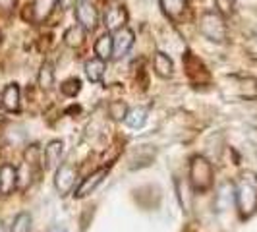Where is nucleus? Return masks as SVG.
Masks as SVG:
<instances>
[{
  "label": "nucleus",
  "instance_id": "obj_19",
  "mask_svg": "<svg viewBox=\"0 0 257 232\" xmlns=\"http://www.w3.org/2000/svg\"><path fill=\"white\" fill-rule=\"evenodd\" d=\"M85 39V29L81 26H72L64 33V41L68 47H79Z\"/></svg>",
  "mask_w": 257,
  "mask_h": 232
},
{
  "label": "nucleus",
  "instance_id": "obj_15",
  "mask_svg": "<svg viewBox=\"0 0 257 232\" xmlns=\"http://www.w3.org/2000/svg\"><path fill=\"white\" fill-rule=\"evenodd\" d=\"M161 6L172 20H178L186 12V0H161Z\"/></svg>",
  "mask_w": 257,
  "mask_h": 232
},
{
  "label": "nucleus",
  "instance_id": "obj_17",
  "mask_svg": "<svg viewBox=\"0 0 257 232\" xmlns=\"http://www.w3.org/2000/svg\"><path fill=\"white\" fill-rule=\"evenodd\" d=\"M95 52H97V56H99L101 60L112 56V37H110L108 33L97 39V43H95Z\"/></svg>",
  "mask_w": 257,
  "mask_h": 232
},
{
  "label": "nucleus",
  "instance_id": "obj_9",
  "mask_svg": "<svg viewBox=\"0 0 257 232\" xmlns=\"http://www.w3.org/2000/svg\"><path fill=\"white\" fill-rule=\"evenodd\" d=\"M56 2H58V0H35V2L31 4V20H33L35 24L45 22L52 14Z\"/></svg>",
  "mask_w": 257,
  "mask_h": 232
},
{
  "label": "nucleus",
  "instance_id": "obj_16",
  "mask_svg": "<svg viewBox=\"0 0 257 232\" xmlns=\"http://www.w3.org/2000/svg\"><path fill=\"white\" fill-rule=\"evenodd\" d=\"M145 120H147V108H142V106L132 108L126 114V118H124V122L128 124L130 128H142L145 124Z\"/></svg>",
  "mask_w": 257,
  "mask_h": 232
},
{
  "label": "nucleus",
  "instance_id": "obj_12",
  "mask_svg": "<svg viewBox=\"0 0 257 232\" xmlns=\"http://www.w3.org/2000/svg\"><path fill=\"white\" fill-rule=\"evenodd\" d=\"M104 70H106L104 60H101V58H93V60H89V62L85 64V76H87V79L93 81V83H99L104 76Z\"/></svg>",
  "mask_w": 257,
  "mask_h": 232
},
{
  "label": "nucleus",
  "instance_id": "obj_18",
  "mask_svg": "<svg viewBox=\"0 0 257 232\" xmlns=\"http://www.w3.org/2000/svg\"><path fill=\"white\" fill-rule=\"evenodd\" d=\"M52 85H54V70L49 62H45L41 66V72H39V87L49 91L52 89Z\"/></svg>",
  "mask_w": 257,
  "mask_h": 232
},
{
  "label": "nucleus",
  "instance_id": "obj_11",
  "mask_svg": "<svg viewBox=\"0 0 257 232\" xmlns=\"http://www.w3.org/2000/svg\"><path fill=\"white\" fill-rule=\"evenodd\" d=\"M2 106L10 112H18L20 110V87L16 83L6 85V89L2 91Z\"/></svg>",
  "mask_w": 257,
  "mask_h": 232
},
{
  "label": "nucleus",
  "instance_id": "obj_26",
  "mask_svg": "<svg viewBox=\"0 0 257 232\" xmlns=\"http://www.w3.org/2000/svg\"><path fill=\"white\" fill-rule=\"evenodd\" d=\"M178 190H180V201H182V207L186 209V211H190V192H188V186L186 184H178Z\"/></svg>",
  "mask_w": 257,
  "mask_h": 232
},
{
  "label": "nucleus",
  "instance_id": "obj_2",
  "mask_svg": "<svg viewBox=\"0 0 257 232\" xmlns=\"http://www.w3.org/2000/svg\"><path fill=\"white\" fill-rule=\"evenodd\" d=\"M190 182H192L193 190L197 192H205L213 184V167L205 157L195 155L190 165Z\"/></svg>",
  "mask_w": 257,
  "mask_h": 232
},
{
  "label": "nucleus",
  "instance_id": "obj_23",
  "mask_svg": "<svg viewBox=\"0 0 257 232\" xmlns=\"http://www.w3.org/2000/svg\"><path fill=\"white\" fill-rule=\"evenodd\" d=\"M79 89H81V83H79V79H76V77L64 81V85H62V93L68 95V97H76V93H79Z\"/></svg>",
  "mask_w": 257,
  "mask_h": 232
},
{
  "label": "nucleus",
  "instance_id": "obj_30",
  "mask_svg": "<svg viewBox=\"0 0 257 232\" xmlns=\"http://www.w3.org/2000/svg\"><path fill=\"white\" fill-rule=\"evenodd\" d=\"M0 232H6V230H4V224H2V220H0Z\"/></svg>",
  "mask_w": 257,
  "mask_h": 232
},
{
  "label": "nucleus",
  "instance_id": "obj_5",
  "mask_svg": "<svg viewBox=\"0 0 257 232\" xmlns=\"http://www.w3.org/2000/svg\"><path fill=\"white\" fill-rule=\"evenodd\" d=\"M76 18L83 29H95L97 26V10L91 0H79L76 4Z\"/></svg>",
  "mask_w": 257,
  "mask_h": 232
},
{
  "label": "nucleus",
  "instance_id": "obj_14",
  "mask_svg": "<svg viewBox=\"0 0 257 232\" xmlns=\"http://www.w3.org/2000/svg\"><path fill=\"white\" fill-rule=\"evenodd\" d=\"M153 66H155V72L161 77L172 76V60L168 58L165 52H157V54H155Z\"/></svg>",
  "mask_w": 257,
  "mask_h": 232
},
{
  "label": "nucleus",
  "instance_id": "obj_13",
  "mask_svg": "<svg viewBox=\"0 0 257 232\" xmlns=\"http://www.w3.org/2000/svg\"><path fill=\"white\" fill-rule=\"evenodd\" d=\"M62 151H64V143L54 140L51 142L47 147H45V161H47V167H54L60 163V157H62Z\"/></svg>",
  "mask_w": 257,
  "mask_h": 232
},
{
  "label": "nucleus",
  "instance_id": "obj_31",
  "mask_svg": "<svg viewBox=\"0 0 257 232\" xmlns=\"http://www.w3.org/2000/svg\"><path fill=\"white\" fill-rule=\"evenodd\" d=\"M0 122H2V106H0Z\"/></svg>",
  "mask_w": 257,
  "mask_h": 232
},
{
  "label": "nucleus",
  "instance_id": "obj_1",
  "mask_svg": "<svg viewBox=\"0 0 257 232\" xmlns=\"http://www.w3.org/2000/svg\"><path fill=\"white\" fill-rule=\"evenodd\" d=\"M234 199L240 215L247 219L257 211V176L255 174H244L234 190Z\"/></svg>",
  "mask_w": 257,
  "mask_h": 232
},
{
  "label": "nucleus",
  "instance_id": "obj_28",
  "mask_svg": "<svg viewBox=\"0 0 257 232\" xmlns=\"http://www.w3.org/2000/svg\"><path fill=\"white\" fill-rule=\"evenodd\" d=\"M58 2H60L62 8H70L72 4H76V0H58Z\"/></svg>",
  "mask_w": 257,
  "mask_h": 232
},
{
  "label": "nucleus",
  "instance_id": "obj_33",
  "mask_svg": "<svg viewBox=\"0 0 257 232\" xmlns=\"http://www.w3.org/2000/svg\"><path fill=\"white\" fill-rule=\"evenodd\" d=\"M77 2H79V0H77Z\"/></svg>",
  "mask_w": 257,
  "mask_h": 232
},
{
  "label": "nucleus",
  "instance_id": "obj_7",
  "mask_svg": "<svg viewBox=\"0 0 257 232\" xmlns=\"http://www.w3.org/2000/svg\"><path fill=\"white\" fill-rule=\"evenodd\" d=\"M18 186V168L12 165H2L0 167V193L10 195Z\"/></svg>",
  "mask_w": 257,
  "mask_h": 232
},
{
  "label": "nucleus",
  "instance_id": "obj_10",
  "mask_svg": "<svg viewBox=\"0 0 257 232\" xmlns=\"http://www.w3.org/2000/svg\"><path fill=\"white\" fill-rule=\"evenodd\" d=\"M106 172H108L106 168H101V170H97V172L89 174L85 180L79 184V188L76 190L74 195H76V197H85L87 193H91L97 186H99V184H101V182H103V178L106 176Z\"/></svg>",
  "mask_w": 257,
  "mask_h": 232
},
{
  "label": "nucleus",
  "instance_id": "obj_22",
  "mask_svg": "<svg viewBox=\"0 0 257 232\" xmlns=\"http://www.w3.org/2000/svg\"><path fill=\"white\" fill-rule=\"evenodd\" d=\"M230 201H232V186L224 184V186L220 188L219 195H217V205H219L220 209H224Z\"/></svg>",
  "mask_w": 257,
  "mask_h": 232
},
{
  "label": "nucleus",
  "instance_id": "obj_32",
  "mask_svg": "<svg viewBox=\"0 0 257 232\" xmlns=\"http://www.w3.org/2000/svg\"><path fill=\"white\" fill-rule=\"evenodd\" d=\"M0 43H2V35H0Z\"/></svg>",
  "mask_w": 257,
  "mask_h": 232
},
{
  "label": "nucleus",
  "instance_id": "obj_6",
  "mask_svg": "<svg viewBox=\"0 0 257 232\" xmlns=\"http://www.w3.org/2000/svg\"><path fill=\"white\" fill-rule=\"evenodd\" d=\"M132 45H134V33L130 31L128 27L118 29L112 35V56L114 58H122L132 49Z\"/></svg>",
  "mask_w": 257,
  "mask_h": 232
},
{
  "label": "nucleus",
  "instance_id": "obj_20",
  "mask_svg": "<svg viewBox=\"0 0 257 232\" xmlns=\"http://www.w3.org/2000/svg\"><path fill=\"white\" fill-rule=\"evenodd\" d=\"M240 97L244 99H257V81L253 77H244L240 79V91H238Z\"/></svg>",
  "mask_w": 257,
  "mask_h": 232
},
{
  "label": "nucleus",
  "instance_id": "obj_25",
  "mask_svg": "<svg viewBox=\"0 0 257 232\" xmlns=\"http://www.w3.org/2000/svg\"><path fill=\"white\" fill-rule=\"evenodd\" d=\"M126 104L124 103H112L110 104V116L116 118V120H120V118H126Z\"/></svg>",
  "mask_w": 257,
  "mask_h": 232
},
{
  "label": "nucleus",
  "instance_id": "obj_21",
  "mask_svg": "<svg viewBox=\"0 0 257 232\" xmlns=\"http://www.w3.org/2000/svg\"><path fill=\"white\" fill-rule=\"evenodd\" d=\"M31 230V217L27 213H20L12 224V232H29Z\"/></svg>",
  "mask_w": 257,
  "mask_h": 232
},
{
  "label": "nucleus",
  "instance_id": "obj_24",
  "mask_svg": "<svg viewBox=\"0 0 257 232\" xmlns=\"http://www.w3.org/2000/svg\"><path fill=\"white\" fill-rule=\"evenodd\" d=\"M215 6L220 16H230L234 12V0H215Z\"/></svg>",
  "mask_w": 257,
  "mask_h": 232
},
{
  "label": "nucleus",
  "instance_id": "obj_3",
  "mask_svg": "<svg viewBox=\"0 0 257 232\" xmlns=\"http://www.w3.org/2000/svg\"><path fill=\"white\" fill-rule=\"evenodd\" d=\"M199 31L205 35L209 41L215 43H222L226 39V26L220 18V14L205 12L199 20Z\"/></svg>",
  "mask_w": 257,
  "mask_h": 232
},
{
  "label": "nucleus",
  "instance_id": "obj_8",
  "mask_svg": "<svg viewBox=\"0 0 257 232\" xmlns=\"http://www.w3.org/2000/svg\"><path fill=\"white\" fill-rule=\"evenodd\" d=\"M126 20H128V12L122 6H112L104 14V27L108 31H118V29L124 27Z\"/></svg>",
  "mask_w": 257,
  "mask_h": 232
},
{
  "label": "nucleus",
  "instance_id": "obj_4",
  "mask_svg": "<svg viewBox=\"0 0 257 232\" xmlns=\"http://www.w3.org/2000/svg\"><path fill=\"white\" fill-rule=\"evenodd\" d=\"M77 178V168L72 165H62V167L56 170V178H54V186L60 195H68V193L74 190Z\"/></svg>",
  "mask_w": 257,
  "mask_h": 232
},
{
  "label": "nucleus",
  "instance_id": "obj_29",
  "mask_svg": "<svg viewBox=\"0 0 257 232\" xmlns=\"http://www.w3.org/2000/svg\"><path fill=\"white\" fill-rule=\"evenodd\" d=\"M47 232H66V228H62V226H52Z\"/></svg>",
  "mask_w": 257,
  "mask_h": 232
},
{
  "label": "nucleus",
  "instance_id": "obj_27",
  "mask_svg": "<svg viewBox=\"0 0 257 232\" xmlns=\"http://www.w3.org/2000/svg\"><path fill=\"white\" fill-rule=\"evenodd\" d=\"M14 4H16V0H0V8L2 10H12Z\"/></svg>",
  "mask_w": 257,
  "mask_h": 232
}]
</instances>
